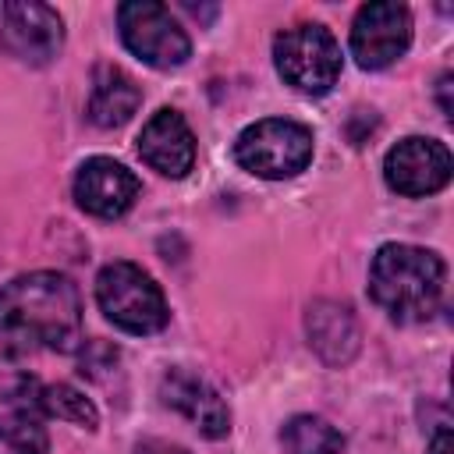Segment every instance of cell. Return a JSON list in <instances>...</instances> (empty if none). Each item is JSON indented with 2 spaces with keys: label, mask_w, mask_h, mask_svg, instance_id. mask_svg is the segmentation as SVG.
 Instances as JSON below:
<instances>
[{
  "label": "cell",
  "mask_w": 454,
  "mask_h": 454,
  "mask_svg": "<svg viewBox=\"0 0 454 454\" xmlns=\"http://www.w3.org/2000/svg\"><path fill=\"white\" fill-rule=\"evenodd\" d=\"M0 340L11 351H71L82 340L78 287L53 270L21 273L4 284Z\"/></svg>",
  "instance_id": "cell-1"
},
{
  "label": "cell",
  "mask_w": 454,
  "mask_h": 454,
  "mask_svg": "<svg viewBox=\"0 0 454 454\" xmlns=\"http://www.w3.org/2000/svg\"><path fill=\"white\" fill-rule=\"evenodd\" d=\"M443 259L419 245L390 241L372 255L369 294L397 323H419L436 312L443 298Z\"/></svg>",
  "instance_id": "cell-2"
},
{
  "label": "cell",
  "mask_w": 454,
  "mask_h": 454,
  "mask_svg": "<svg viewBox=\"0 0 454 454\" xmlns=\"http://www.w3.org/2000/svg\"><path fill=\"white\" fill-rule=\"evenodd\" d=\"M96 301L103 316L124 333H156L170 316L160 284L135 262L103 266L96 277Z\"/></svg>",
  "instance_id": "cell-3"
},
{
  "label": "cell",
  "mask_w": 454,
  "mask_h": 454,
  "mask_svg": "<svg viewBox=\"0 0 454 454\" xmlns=\"http://www.w3.org/2000/svg\"><path fill=\"white\" fill-rule=\"evenodd\" d=\"M312 131L298 121L287 117H266L248 124L238 142H234V160L241 170L266 177V181H284L301 174L312 163Z\"/></svg>",
  "instance_id": "cell-4"
},
{
  "label": "cell",
  "mask_w": 454,
  "mask_h": 454,
  "mask_svg": "<svg viewBox=\"0 0 454 454\" xmlns=\"http://www.w3.org/2000/svg\"><path fill=\"white\" fill-rule=\"evenodd\" d=\"M273 64L291 89L305 96H323L340 78V43L326 25L305 21L284 28L273 39Z\"/></svg>",
  "instance_id": "cell-5"
},
{
  "label": "cell",
  "mask_w": 454,
  "mask_h": 454,
  "mask_svg": "<svg viewBox=\"0 0 454 454\" xmlns=\"http://www.w3.org/2000/svg\"><path fill=\"white\" fill-rule=\"evenodd\" d=\"M117 25H121V39L124 46L145 60L149 67L170 71L181 67L192 57V39L188 32L177 25V18L153 0H131L117 7Z\"/></svg>",
  "instance_id": "cell-6"
},
{
  "label": "cell",
  "mask_w": 454,
  "mask_h": 454,
  "mask_svg": "<svg viewBox=\"0 0 454 454\" xmlns=\"http://www.w3.org/2000/svg\"><path fill=\"white\" fill-rule=\"evenodd\" d=\"M411 43V14L404 4L376 0L358 7L351 21V57L365 71L390 67Z\"/></svg>",
  "instance_id": "cell-7"
},
{
  "label": "cell",
  "mask_w": 454,
  "mask_h": 454,
  "mask_svg": "<svg viewBox=\"0 0 454 454\" xmlns=\"http://www.w3.org/2000/svg\"><path fill=\"white\" fill-rule=\"evenodd\" d=\"M0 46L25 64H50L64 46L60 14L39 0L0 4Z\"/></svg>",
  "instance_id": "cell-8"
},
{
  "label": "cell",
  "mask_w": 454,
  "mask_h": 454,
  "mask_svg": "<svg viewBox=\"0 0 454 454\" xmlns=\"http://www.w3.org/2000/svg\"><path fill=\"white\" fill-rule=\"evenodd\" d=\"M383 177L397 195H408V199L433 195L450 181V153L436 138L408 135L387 153Z\"/></svg>",
  "instance_id": "cell-9"
},
{
  "label": "cell",
  "mask_w": 454,
  "mask_h": 454,
  "mask_svg": "<svg viewBox=\"0 0 454 454\" xmlns=\"http://www.w3.org/2000/svg\"><path fill=\"white\" fill-rule=\"evenodd\" d=\"M135 199H138V177L110 156H92L74 174V202L92 216L114 220L128 213Z\"/></svg>",
  "instance_id": "cell-10"
},
{
  "label": "cell",
  "mask_w": 454,
  "mask_h": 454,
  "mask_svg": "<svg viewBox=\"0 0 454 454\" xmlns=\"http://www.w3.org/2000/svg\"><path fill=\"white\" fill-rule=\"evenodd\" d=\"M160 401L174 411H181L202 436L220 440L231 433V411L223 404V397L216 394L213 383H206L202 376L188 372V369H170L160 380Z\"/></svg>",
  "instance_id": "cell-11"
},
{
  "label": "cell",
  "mask_w": 454,
  "mask_h": 454,
  "mask_svg": "<svg viewBox=\"0 0 454 454\" xmlns=\"http://www.w3.org/2000/svg\"><path fill=\"white\" fill-rule=\"evenodd\" d=\"M138 156L163 177H184L195 167V135L188 121L167 106L156 110L138 135Z\"/></svg>",
  "instance_id": "cell-12"
},
{
  "label": "cell",
  "mask_w": 454,
  "mask_h": 454,
  "mask_svg": "<svg viewBox=\"0 0 454 454\" xmlns=\"http://www.w3.org/2000/svg\"><path fill=\"white\" fill-rule=\"evenodd\" d=\"M305 330H309V344L319 351L323 362L340 365L355 355L358 348V326L348 305L340 301H316L305 316Z\"/></svg>",
  "instance_id": "cell-13"
},
{
  "label": "cell",
  "mask_w": 454,
  "mask_h": 454,
  "mask_svg": "<svg viewBox=\"0 0 454 454\" xmlns=\"http://www.w3.org/2000/svg\"><path fill=\"white\" fill-rule=\"evenodd\" d=\"M138 103H142V89L135 85L131 74H124L114 64L96 67L92 96H89V121L96 128H121L124 121H131Z\"/></svg>",
  "instance_id": "cell-14"
},
{
  "label": "cell",
  "mask_w": 454,
  "mask_h": 454,
  "mask_svg": "<svg viewBox=\"0 0 454 454\" xmlns=\"http://www.w3.org/2000/svg\"><path fill=\"white\" fill-rule=\"evenodd\" d=\"M280 447L284 454H340L344 436L319 415H294L280 429Z\"/></svg>",
  "instance_id": "cell-15"
},
{
  "label": "cell",
  "mask_w": 454,
  "mask_h": 454,
  "mask_svg": "<svg viewBox=\"0 0 454 454\" xmlns=\"http://www.w3.org/2000/svg\"><path fill=\"white\" fill-rule=\"evenodd\" d=\"M39 411L50 415V419H64V422L85 426V429H96V426H99L96 404H92L82 390H74L71 383L43 387V390H39Z\"/></svg>",
  "instance_id": "cell-16"
},
{
  "label": "cell",
  "mask_w": 454,
  "mask_h": 454,
  "mask_svg": "<svg viewBox=\"0 0 454 454\" xmlns=\"http://www.w3.org/2000/svg\"><path fill=\"white\" fill-rule=\"evenodd\" d=\"M46 429L32 415H4L0 419V454H46Z\"/></svg>",
  "instance_id": "cell-17"
},
{
  "label": "cell",
  "mask_w": 454,
  "mask_h": 454,
  "mask_svg": "<svg viewBox=\"0 0 454 454\" xmlns=\"http://www.w3.org/2000/svg\"><path fill=\"white\" fill-rule=\"evenodd\" d=\"M131 454H188V450L170 443V440H142V443H135Z\"/></svg>",
  "instance_id": "cell-18"
},
{
  "label": "cell",
  "mask_w": 454,
  "mask_h": 454,
  "mask_svg": "<svg viewBox=\"0 0 454 454\" xmlns=\"http://www.w3.org/2000/svg\"><path fill=\"white\" fill-rule=\"evenodd\" d=\"M426 454H450V429L447 426H440L436 433H433V440H429V450Z\"/></svg>",
  "instance_id": "cell-19"
}]
</instances>
